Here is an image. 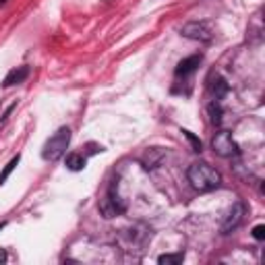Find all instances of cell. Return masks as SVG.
Returning a JSON list of instances; mask_svg holds the SVG:
<instances>
[{"mask_svg":"<svg viewBox=\"0 0 265 265\" xmlns=\"http://www.w3.org/2000/svg\"><path fill=\"white\" fill-rule=\"evenodd\" d=\"M187 179L191 183V187L199 191V193H207V191H214L220 187L222 183V176L216 168H211L205 162H195L191 164L187 170Z\"/></svg>","mask_w":265,"mask_h":265,"instance_id":"1","label":"cell"},{"mask_svg":"<svg viewBox=\"0 0 265 265\" xmlns=\"http://www.w3.org/2000/svg\"><path fill=\"white\" fill-rule=\"evenodd\" d=\"M68 143H70V129L68 127H60L54 135H52L46 145H44V151H42V157L46 162H56L66 153L68 149Z\"/></svg>","mask_w":265,"mask_h":265,"instance_id":"2","label":"cell"},{"mask_svg":"<svg viewBox=\"0 0 265 265\" xmlns=\"http://www.w3.org/2000/svg\"><path fill=\"white\" fill-rule=\"evenodd\" d=\"M181 33L185 35V38H189V40H195V42H205V44L214 40V35H216V31H214V25H211L209 21H191V23L183 25Z\"/></svg>","mask_w":265,"mask_h":265,"instance_id":"3","label":"cell"},{"mask_svg":"<svg viewBox=\"0 0 265 265\" xmlns=\"http://www.w3.org/2000/svg\"><path fill=\"white\" fill-rule=\"evenodd\" d=\"M211 147H214V151L222 157H236L240 153L232 133H228V131H218L216 137L211 139Z\"/></svg>","mask_w":265,"mask_h":265,"instance_id":"4","label":"cell"},{"mask_svg":"<svg viewBox=\"0 0 265 265\" xmlns=\"http://www.w3.org/2000/svg\"><path fill=\"white\" fill-rule=\"evenodd\" d=\"M244 214H246V205H244L242 201H236V203L230 207V211L226 214L224 222H222V228H220L222 234H230V232H234L236 228L242 224Z\"/></svg>","mask_w":265,"mask_h":265,"instance_id":"5","label":"cell"},{"mask_svg":"<svg viewBox=\"0 0 265 265\" xmlns=\"http://www.w3.org/2000/svg\"><path fill=\"white\" fill-rule=\"evenodd\" d=\"M201 60H203L201 54H195V56H189V58L181 60L179 66H176V70H174L176 77H187V75H191V73H195L197 66L201 64Z\"/></svg>","mask_w":265,"mask_h":265,"instance_id":"6","label":"cell"},{"mask_svg":"<svg viewBox=\"0 0 265 265\" xmlns=\"http://www.w3.org/2000/svg\"><path fill=\"white\" fill-rule=\"evenodd\" d=\"M27 77H29V66H17V68H13L11 73L5 77V87L17 85V83H23Z\"/></svg>","mask_w":265,"mask_h":265,"instance_id":"7","label":"cell"},{"mask_svg":"<svg viewBox=\"0 0 265 265\" xmlns=\"http://www.w3.org/2000/svg\"><path fill=\"white\" fill-rule=\"evenodd\" d=\"M162 157H164V149L153 147V149H149V151L145 153V157H143V166H145L147 170H151V168H155V166H160Z\"/></svg>","mask_w":265,"mask_h":265,"instance_id":"8","label":"cell"},{"mask_svg":"<svg viewBox=\"0 0 265 265\" xmlns=\"http://www.w3.org/2000/svg\"><path fill=\"white\" fill-rule=\"evenodd\" d=\"M66 168L73 170V172H79L85 168V157L81 153H68L66 155Z\"/></svg>","mask_w":265,"mask_h":265,"instance_id":"9","label":"cell"},{"mask_svg":"<svg viewBox=\"0 0 265 265\" xmlns=\"http://www.w3.org/2000/svg\"><path fill=\"white\" fill-rule=\"evenodd\" d=\"M19 160H21V155L17 153V155L13 157V160H11V162H9L7 166H5V170L0 172V185H5V183H7V179H9V176H11V172H13L15 168H17V164H19Z\"/></svg>","mask_w":265,"mask_h":265,"instance_id":"10","label":"cell"},{"mask_svg":"<svg viewBox=\"0 0 265 265\" xmlns=\"http://www.w3.org/2000/svg\"><path fill=\"white\" fill-rule=\"evenodd\" d=\"M185 255L183 253H174V255H160L157 257V263H166V265H179L183 263Z\"/></svg>","mask_w":265,"mask_h":265,"instance_id":"11","label":"cell"},{"mask_svg":"<svg viewBox=\"0 0 265 265\" xmlns=\"http://www.w3.org/2000/svg\"><path fill=\"white\" fill-rule=\"evenodd\" d=\"M211 92H214V96H216V100H220V98H224V94L228 92V85H226V81L218 77V79L214 81V85H211Z\"/></svg>","mask_w":265,"mask_h":265,"instance_id":"12","label":"cell"},{"mask_svg":"<svg viewBox=\"0 0 265 265\" xmlns=\"http://www.w3.org/2000/svg\"><path fill=\"white\" fill-rule=\"evenodd\" d=\"M183 133H185V137H187V139L191 141V145H193V151H197V153H199V151L203 149V143H201V141H199V139H197L195 135H193L191 131H183Z\"/></svg>","mask_w":265,"mask_h":265,"instance_id":"13","label":"cell"},{"mask_svg":"<svg viewBox=\"0 0 265 265\" xmlns=\"http://www.w3.org/2000/svg\"><path fill=\"white\" fill-rule=\"evenodd\" d=\"M209 114H211V122L220 125V120H222V110H220L218 104H211V106H209Z\"/></svg>","mask_w":265,"mask_h":265,"instance_id":"14","label":"cell"},{"mask_svg":"<svg viewBox=\"0 0 265 265\" xmlns=\"http://www.w3.org/2000/svg\"><path fill=\"white\" fill-rule=\"evenodd\" d=\"M253 236H255L257 240H263V238H265V226H263V224H259V226L253 228Z\"/></svg>","mask_w":265,"mask_h":265,"instance_id":"15","label":"cell"},{"mask_svg":"<svg viewBox=\"0 0 265 265\" xmlns=\"http://www.w3.org/2000/svg\"><path fill=\"white\" fill-rule=\"evenodd\" d=\"M5 261H7V251L0 249V263H5Z\"/></svg>","mask_w":265,"mask_h":265,"instance_id":"16","label":"cell"},{"mask_svg":"<svg viewBox=\"0 0 265 265\" xmlns=\"http://www.w3.org/2000/svg\"><path fill=\"white\" fill-rule=\"evenodd\" d=\"M5 226H7V224H5V222H0V230H3V228H5Z\"/></svg>","mask_w":265,"mask_h":265,"instance_id":"17","label":"cell"}]
</instances>
